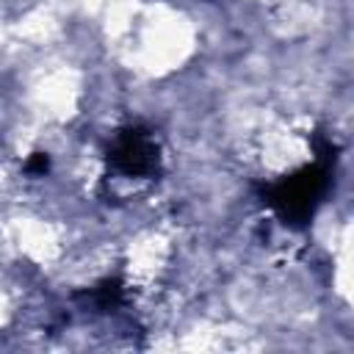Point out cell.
<instances>
[{"label": "cell", "instance_id": "cell-2", "mask_svg": "<svg viewBox=\"0 0 354 354\" xmlns=\"http://www.w3.org/2000/svg\"><path fill=\"white\" fill-rule=\"evenodd\" d=\"M111 160L119 171L144 177L158 169V147L144 130H124L111 149Z\"/></svg>", "mask_w": 354, "mask_h": 354}, {"label": "cell", "instance_id": "cell-1", "mask_svg": "<svg viewBox=\"0 0 354 354\" xmlns=\"http://www.w3.org/2000/svg\"><path fill=\"white\" fill-rule=\"evenodd\" d=\"M324 185H326V171H324L321 166H307V169H301L299 174H293V177H288L285 183H279V185L271 191L268 202H271L285 218H288V216H290V218H304V216L313 213V205L318 202Z\"/></svg>", "mask_w": 354, "mask_h": 354}]
</instances>
